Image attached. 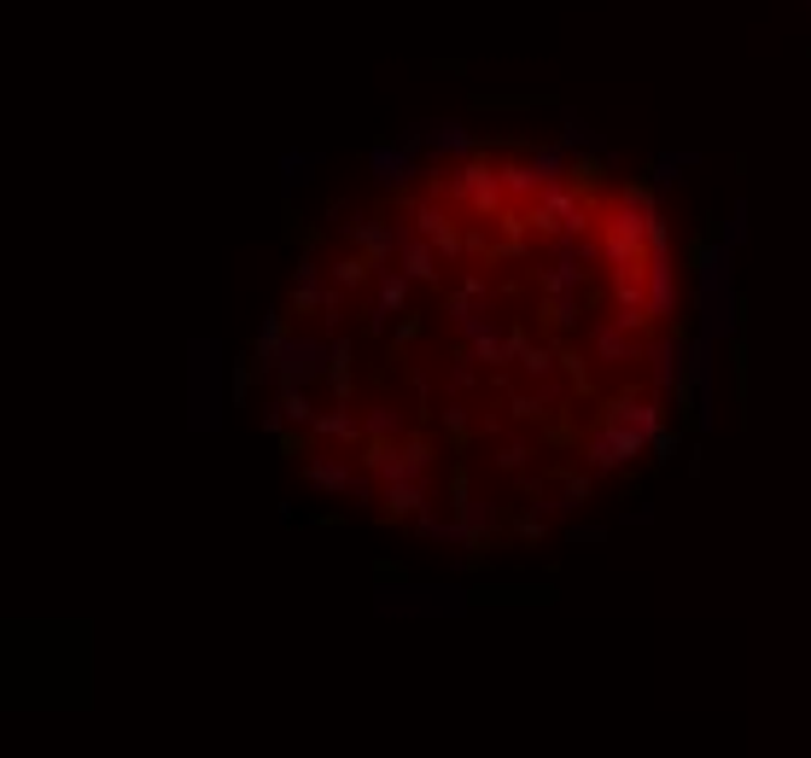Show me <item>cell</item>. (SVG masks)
I'll return each instance as SVG.
<instances>
[{
	"mask_svg": "<svg viewBox=\"0 0 811 758\" xmlns=\"http://www.w3.org/2000/svg\"><path fill=\"white\" fill-rule=\"evenodd\" d=\"M683 275L642 181L566 146L462 141L321 222L258 339L303 484L427 549L566 531L660 444Z\"/></svg>",
	"mask_w": 811,
	"mask_h": 758,
	"instance_id": "1",
	"label": "cell"
}]
</instances>
